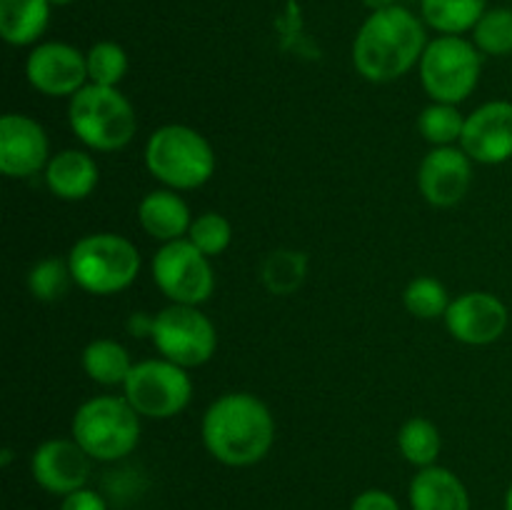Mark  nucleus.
Segmentation results:
<instances>
[{"mask_svg": "<svg viewBox=\"0 0 512 510\" xmlns=\"http://www.w3.org/2000/svg\"><path fill=\"white\" fill-rule=\"evenodd\" d=\"M200 438L218 463L248 468L273 448L275 418L253 393H225L205 410Z\"/></svg>", "mask_w": 512, "mask_h": 510, "instance_id": "nucleus-1", "label": "nucleus"}, {"mask_svg": "<svg viewBox=\"0 0 512 510\" xmlns=\"http://www.w3.org/2000/svg\"><path fill=\"white\" fill-rule=\"evenodd\" d=\"M68 123L75 138L90 150H123L138 130L135 108L118 88L88 83L70 98Z\"/></svg>", "mask_w": 512, "mask_h": 510, "instance_id": "nucleus-4", "label": "nucleus"}, {"mask_svg": "<svg viewBox=\"0 0 512 510\" xmlns=\"http://www.w3.org/2000/svg\"><path fill=\"white\" fill-rule=\"evenodd\" d=\"M70 283H73L70 265L68 260L60 258L38 260L28 273V290L40 303H53V300L63 298L68 293Z\"/></svg>", "mask_w": 512, "mask_h": 510, "instance_id": "nucleus-29", "label": "nucleus"}, {"mask_svg": "<svg viewBox=\"0 0 512 510\" xmlns=\"http://www.w3.org/2000/svg\"><path fill=\"white\" fill-rule=\"evenodd\" d=\"M70 435L93 460L113 463L140 443V415L125 398L98 395L75 410Z\"/></svg>", "mask_w": 512, "mask_h": 510, "instance_id": "nucleus-5", "label": "nucleus"}, {"mask_svg": "<svg viewBox=\"0 0 512 510\" xmlns=\"http://www.w3.org/2000/svg\"><path fill=\"white\" fill-rule=\"evenodd\" d=\"M308 275V255L300 250H273L260 265V283L273 295H293Z\"/></svg>", "mask_w": 512, "mask_h": 510, "instance_id": "nucleus-23", "label": "nucleus"}, {"mask_svg": "<svg viewBox=\"0 0 512 510\" xmlns=\"http://www.w3.org/2000/svg\"><path fill=\"white\" fill-rule=\"evenodd\" d=\"M460 148L473 163L500 165L512 158V103L490 100L465 115Z\"/></svg>", "mask_w": 512, "mask_h": 510, "instance_id": "nucleus-13", "label": "nucleus"}, {"mask_svg": "<svg viewBox=\"0 0 512 510\" xmlns=\"http://www.w3.org/2000/svg\"><path fill=\"white\" fill-rule=\"evenodd\" d=\"M473 183V160L463 148H433L418 168V188L435 208H453L468 195Z\"/></svg>", "mask_w": 512, "mask_h": 510, "instance_id": "nucleus-15", "label": "nucleus"}, {"mask_svg": "<svg viewBox=\"0 0 512 510\" xmlns=\"http://www.w3.org/2000/svg\"><path fill=\"white\" fill-rule=\"evenodd\" d=\"M485 3L488 0H420V13L438 33L460 35L483 18Z\"/></svg>", "mask_w": 512, "mask_h": 510, "instance_id": "nucleus-22", "label": "nucleus"}, {"mask_svg": "<svg viewBox=\"0 0 512 510\" xmlns=\"http://www.w3.org/2000/svg\"><path fill=\"white\" fill-rule=\"evenodd\" d=\"M408 498L413 510H470L468 488L443 465L420 468L410 480Z\"/></svg>", "mask_w": 512, "mask_h": 510, "instance_id": "nucleus-19", "label": "nucleus"}, {"mask_svg": "<svg viewBox=\"0 0 512 510\" xmlns=\"http://www.w3.org/2000/svg\"><path fill=\"white\" fill-rule=\"evenodd\" d=\"M510 313L503 300L485 290H470L450 300L445 328L465 345H490L508 330Z\"/></svg>", "mask_w": 512, "mask_h": 510, "instance_id": "nucleus-12", "label": "nucleus"}, {"mask_svg": "<svg viewBox=\"0 0 512 510\" xmlns=\"http://www.w3.org/2000/svg\"><path fill=\"white\" fill-rule=\"evenodd\" d=\"M150 270H153V283L170 303L203 305L215 290L210 258L200 253L188 238L160 245Z\"/></svg>", "mask_w": 512, "mask_h": 510, "instance_id": "nucleus-10", "label": "nucleus"}, {"mask_svg": "<svg viewBox=\"0 0 512 510\" xmlns=\"http://www.w3.org/2000/svg\"><path fill=\"white\" fill-rule=\"evenodd\" d=\"M60 510H108V503H105L103 495L95 493V490L80 488L75 490V493L63 495Z\"/></svg>", "mask_w": 512, "mask_h": 510, "instance_id": "nucleus-32", "label": "nucleus"}, {"mask_svg": "<svg viewBox=\"0 0 512 510\" xmlns=\"http://www.w3.org/2000/svg\"><path fill=\"white\" fill-rule=\"evenodd\" d=\"M505 510H512V483H510L508 493H505Z\"/></svg>", "mask_w": 512, "mask_h": 510, "instance_id": "nucleus-35", "label": "nucleus"}, {"mask_svg": "<svg viewBox=\"0 0 512 510\" xmlns=\"http://www.w3.org/2000/svg\"><path fill=\"white\" fill-rule=\"evenodd\" d=\"M150 340L160 358L173 360L183 368L205 365L218 350V333H215L213 320L198 305L170 303L168 308L155 313Z\"/></svg>", "mask_w": 512, "mask_h": 510, "instance_id": "nucleus-9", "label": "nucleus"}, {"mask_svg": "<svg viewBox=\"0 0 512 510\" xmlns=\"http://www.w3.org/2000/svg\"><path fill=\"white\" fill-rule=\"evenodd\" d=\"M350 510H400V503L395 500V495L388 493V490L370 488L363 490L360 495H355Z\"/></svg>", "mask_w": 512, "mask_h": 510, "instance_id": "nucleus-31", "label": "nucleus"}, {"mask_svg": "<svg viewBox=\"0 0 512 510\" xmlns=\"http://www.w3.org/2000/svg\"><path fill=\"white\" fill-rule=\"evenodd\" d=\"M25 78L48 98H73L83 85H88V65L78 48L50 40L30 50L25 60Z\"/></svg>", "mask_w": 512, "mask_h": 510, "instance_id": "nucleus-11", "label": "nucleus"}, {"mask_svg": "<svg viewBox=\"0 0 512 510\" xmlns=\"http://www.w3.org/2000/svg\"><path fill=\"white\" fill-rule=\"evenodd\" d=\"M403 303L410 315L420 320H435L445 318L450 308L448 290L440 280L430 278V275H420V278L410 280L408 288L403 293Z\"/></svg>", "mask_w": 512, "mask_h": 510, "instance_id": "nucleus-26", "label": "nucleus"}, {"mask_svg": "<svg viewBox=\"0 0 512 510\" xmlns=\"http://www.w3.org/2000/svg\"><path fill=\"white\" fill-rule=\"evenodd\" d=\"M48 0H0V35L10 45H33L50 20Z\"/></svg>", "mask_w": 512, "mask_h": 510, "instance_id": "nucleus-20", "label": "nucleus"}, {"mask_svg": "<svg viewBox=\"0 0 512 510\" xmlns=\"http://www.w3.org/2000/svg\"><path fill=\"white\" fill-rule=\"evenodd\" d=\"M480 73V50L460 35H440L430 40L420 58V83L433 103H463L478 88Z\"/></svg>", "mask_w": 512, "mask_h": 510, "instance_id": "nucleus-7", "label": "nucleus"}, {"mask_svg": "<svg viewBox=\"0 0 512 510\" xmlns=\"http://www.w3.org/2000/svg\"><path fill=\"white\" fill-rule=\"evenodd\" d=\"M85 375L93 383L113 388V385H125L130 370H133V360L125 345H120L113 338H98L93 343L85 345L83 355H80Z\"/></svg>", "mask_w": 512, "mask_h": 510, "instance_id": "nucleus-21", "label": "nucleus"}, {"mask_svg": "<svg viewBox=\"0 0 512 510\" xmlns=\"http://www.w3.org/2000/svg\"><path fill=\"white\" fill-rule=\"evenodd\" d=\"M85 65H88V83L118 88L128 73V55L113 40H100L85 53Z\"/></svg>", "mask_w": 512, "mask_h": 510, "instance_id": "nucleus-28", "label": "nucleus"}, {"mask_svg": "<svg viewBox=\"0 0 512 510\" xmlns=\"http://www.w3.org/2000/svg\"><path fill=\"white\" fill-rule=\"evenodd\" d=\"M45 185L50 193L68 203L85 200L95 188H98L100 170L93 155L85 150L68 148L55 153L45 165Z\"/></svg>", "mask_w": 512, "mask_h": 510, "instance_id": "nucleus-17", "label": "nucleus"}, {"mask_svg": "<svg viewBox=\"0 0 512 510\" xmlns=\"http://www.w3.org/2000/svg\"><path fill=\"white\" fill-rule=\"evenodd\" d=\"M363 5H368L370 10H385V8H390V5H395V0H363Z\"/></svg>", "mask_w": 512, "mask_h": 510, "instance_id": "nucleus-34", "label": "nucleus"}, {"mask_svg": "<svg viewBox=\"0 0 512 510\" xmlns=\"http://www.w3.org/2000/svg\"><path fill=\"white\" fill-rule=\"evenodd\" d=\"M138 223L150 238L163 243H173V240L188 238V230L193 218H190V208L178 190H153L145 195L138 205Z\"/></svg>", "mask_w": 512, "mask_h": 510, "instance_id": "nucleus-18", "label": "nucleus"}, {"mask_svg": "<svg viewBox=\"0 0 512 510\" xmlns=\"http://www.w3.org/2000/svg\"><path fill=\"white\" fill-rule=\"evenodd\" d=\"M90 455L73 438H50L33 450L30 473L43 490L68 495L85 488L90 478Z\"/></svg>", "mask_w": 512, "mask_h": 510, "instance_id": "nucleus-16", "label": "nucleus"}, {"mask_svg": "<svg viewBox=\"0 0 512 510\" xmlns=\"http://www.w3.org/2000/svg\"><path fill=\"white\" fill-rule=\"evenodd\" d=\"M188 240L200 253H205L208 258H215V255L228 250L230 240H233V225H230V220L225 215L210 210V213L193 218L188 230Z\"/></svg>", "mask_w": 512, "mask_h": 510, "instance_id": "nucleus-30", "label": "nucleus"}, {"mask_svg": "<svg viewBox=\"0 0 512 510\" xmlns=\"http://www.w3.org/2000/svg\"><path fill=\"white\" fill-rule=\"evenodd\" d=\"M73 283L85 293L113 295L135 283L140 273V253L118 233H90L68 253Z\"/></svg>", "mask_w": 512, "mask_h": 510, "instance_id": "nucleus-6", "label": "nucleus"}, {"mask_svg": "<svg viewBox=\"0 0 512 510\" xmlns=\"http://www.w3.org/2000/svg\"><path fill=\"white\" fill-rule=\"evenodd\" d=\"M123 393L140 418L168 420L190 405L193 380L183 365L165 358H150L133 365Z\"/></svg>", "mask_w": 512, "mask_h": 510, "instance_id": "nucleus-8", "label": "nucleus"}, {"mask_svg": "<svg viewBox=\"0 0 512 510\" xmlns=\"http://www.w3.org/2000/svg\"><path fill=\"white\" fill-rule=\"evenodd\" d=\"M153 323H155V315L133 313L128 318V330L133 338H150V335H153Z\"/></svg>", "mask_w": 512, "mask_h": 510, "instance_id": "nucleus-33", "label": "nucleus"}, {"mask_svg": "<svg viewBox=\"0 0 512 510\" xmlns=\"http://www.w3.org/2000/svg\"><path fill=\"white\" fill-rule=\"evenodd\" d=\"M398 448L403 458L415 468H430L438 460L443 438L433 420L428 418H410L405 420L398 433Z\"/></svg>", "mask_w": 512, "mask_h": 510, "instance_id": "nucleus-24", "label": "nucleus"}, {"mask_svg": "<svg viewBox=\"0 0 512 510\" xmlns=\"http://www.w3.org/2000/svg\"><path fill=\"white\" fill-rule=\"evenodd\" d=\"M425 28L408 8L390 5L375 10L353 40V65L370 83H393L423 58Z\"/></svg>", "mask_w": 512, "mask_h": 510, "instance_id": "nucleus-2", "label": "nucleus"}, {"mask_svg": "<svg viewBox=\"0 0 512 510\" xmlns=\"http://www.w3.org/2000/svg\"><path fill=\"white\" fill-rule=\"evenodd\" d=\"M473 43L480 53L503 55L512 53V10L510 8H493L485 10L483 18L473 28Z\"/></svg>", "mask_w": 512, "mask_h": 510, "instance_id": "nucleus-27", "label": "nucleus"}, {"mask_svg": "<svg viewBox=\"0 0 512 510\" xmlns=\"http://www.w3.org/2000/svg\"><path fill=\"white\" fill-rule=\"evenodd\" d=\"M465 128V115L460 113L458 105L450 103H430L428 108H423L418 118V130L428 143H433L435 148H443V145H455L460 143V135Z\"/></svg>", "mask_w": 512, "mask_h": 510, "instance_id": "nucleus-25", "label": "nucleus"}, {"mask_svg": "<svg viewBox=\"0 0 512 510\" xmlns=\"http://www.w3.org/2000/svg\"><path fill=\"white\" fill-rule=\"evenodd\" d=\"M145 168L165 188L195 190L213 178V145L190 125H160L145 143Z\"/></svg>", "mask_w": 512, "mask_h": 510, "instance_id": "nucleus-3", "label": "nucleus"}, {"mask_svg": "<svg viewBox=\"0 0 512 510\" xmlns=\"http://www.w3.org/2000/svg\"><path fill=\"white\" fill-rule=\"evenodd\" d=\"M50 5H58V8H63V5H70L73 3V0H48Z\"/></svg>", "mask_w": 512, "mask_h": 510, "instance_id": "nucleus-36", "label": "nucleus"}, {"mask_svg": "<svg viewBox=\"0 0 512 510\" xmlns=\"http://www.w3.org/2000/svg\"><path fill=\"white\" fill-rule=\"evenodd\" d=\"M50 143L45 128L23 113H8L0 120V170L8 178H30L45 170Z\"/></svg>", "mask_w": 512, "mask_h": 510, "instance_id": "nucleus-14", "label": "nucleus"}]
</instances>
